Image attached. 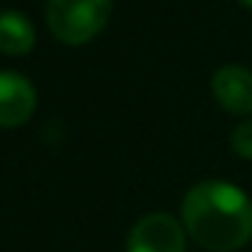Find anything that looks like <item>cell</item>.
I'll return each mask as SVG.
<instances>
[{
	"instance_id": "6da1fadb",
	"label": "cell",
	"mask_w": 252,
	"mask_h": 252,
	"mask_svg": "<svg viewBox=\"0 0 252 252\" xmlns=\"http://www.w3.org/2000/svg\"><path fill=\"white\" fill-rule=\"evenodd\" d=\"M182 225L203 250L236 252L252 239V198L230 182H198L182 198Z\"/></svg>"
},
{
	"instance_id": "ba28073f",
	"label": "cell",
	"mask_w": 252,
	"mask_h": 252,
	"mask_svg": "<svg viewBox=\"0 0 252 252\" xmlns=\"http://www.w3.org/2000/svg\"><path fill=\"white\" fill-rule=\"evenodd\" d=\"M239 3H241L244 8H252V0H239Z\"/></svg>"
},
{
	"instance_id": "3957f363",
	"label": "cell",
	"mask_w": 252,
	"mask_h": 252,
	"mask_svg": "<svg viewBox=\"0 0 252 252\" xmlns=\"http://www.w3.org/2000/svg\"><path fill=\"white\" fill-rule=\"evenodd\" d=\"M185 225L165 212H152L130 228L125 252H185Z\"/></svg>"
},
{
	"instance_id": "7a4b0ae2",
	"label": "cell",
	"mask_w": 252,
	"mask_h": 252,
	"mask_svg": "<svg viewBox=\"0 0 252 252\" xmlns=\"http://www.w3.org/2000/svg\"><path fill=\"white\" fill-rule=\"evenodd\" d=\"M111 17V0H49L46 25L60 44H90Z\"/></svg>"
},
{
	"instance_id": "8992f818",
	"label": "cell",
	"mask_w": 252,
	"mask_h": 252,
	"mask_svg": "<svg viewBox=\"0 0 252 252\" xmlns=\"http://www.w3.org/2000/svg\"><path fill=\"white\" fill-rule=\"evenodd\" d=\"M35 46V28L22 11L0 14V55L25 57Z\"/></svg>"
},
{
	"instance_id": "277c9868",
	"label": "cell",
	"mask_w": 252,
	"mask_h": 252,
	"mask_svg": "<svg viewBox=\"0 0 252 252\" xmlns=\"http://www.w3.org/2000/svg\"><path fill=\"white\" fill-rule=\"evenodd\" d=\"M38 106L33 82L17 71H0V127H22Z\"/></svg>"
},
{
	"instance_id": "5b68a950",
	"label": "cell",
	"mask_w": 252,
	"mask_h": 252,
	"mask_svg": "<svg viewBox=\"0 0 252 252\" xmlns=\"http://www.w3.org/2000/svg\"><path fill=\"white\" fill-rule=\"evenodd\" d=\"M212 95L230 114H252V71L241 65L220 68L212 76Z\"/></svg>"
},
{
	"instance_id": "52a82bcc",
	"label": "cell",
	"mask_w": 252,
	"mask_h": 252,
	"mask_svg": "<svg viewBox=\"0 0 252 252\" xmlns=\"http://www.w3.org/2000/svg\"><path fill=\"white\" fill-rule=\"evenodd\" d=\"M230 147L239 158L244 160H252V120H244L233 127L230 133Z\"/></svg>"
}]
</instances>
